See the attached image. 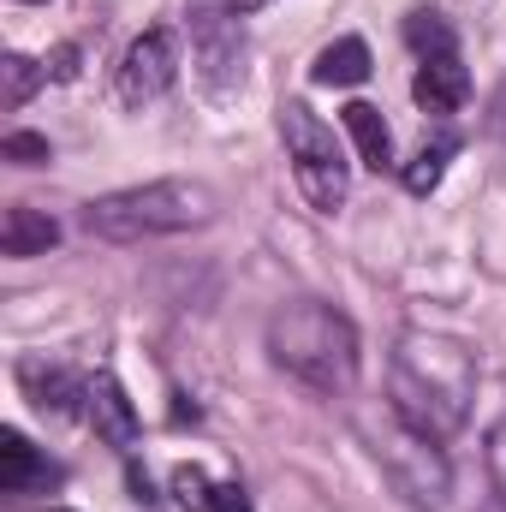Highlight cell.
Returning a JSON list of instances; mask_svg holds the SVG:
<instances>
[{
	"instance_id": "cell-8",
	"label": "cell",
	"mask_w": 506,
	"mask_h": 512,
	"mask_svg": "<svg viewBox=\"0 0 506 512\" xmlns=\"http://www.w3.org/2000/svg\"><path fill=\"white\" fill-rule=\"evenodd\" d=\"M191 36H197V60H203V78L209 84H239L245 78V42L233 30V12H191Z\"/></svg>"
},
{
	"instance_id": "cell-15",
	"label": "cell",
	"mask_w": 506,
	"mask_h": 512,
	"mask_svg": "<svg viewBox=\"0 0 506 512\" xmlns=\"http://www.w3.org/2000/svg\"><path fill=\"white\" fill-rule=\"evenodd\" d=\"M340 126H346V137L358 143V161H364V167H376V173L393 167V131H387V120H381V108H370V102H346V108H340Z\"/></svg>"
},
{
	"instance_id": "cell-20",
	"label": "cell",
	"mask_w": 506,
	"mask_h": 512,
	"mask_svg": "<svg viewBox=\"0 0 506 512\" xmlns=\"http://www.w3.org/2000/svg\"><path fill=\"white\" fill-rule=\"evenodd\" d=\"M489 477H495V489H501V507H506V417L489 429Z\"/></svg>"
},
{
	"instance_id": "cell-25",
	"label": "cell",
	"mask_w": 506,
	"mask_h": 512,
	"mask_svg": "<svg viewBox=\"0 0 506 512\" xmlns=\"http://www.w3.org/2000/svg\"><path fill=\"white\" fill-rule=\"evenodd\" d=\"M24 6H36V0H24Z\"/></svg>"
},
{
	"instance_id": "cell-7",
	"label": "cell",
	"mask_w": 506,
	"mask_h": 512,
	"mask_svg": "<svg viewBox=\"0 0 506 512\" xmlns=\"http://www.w3.org/2000/svg\"><path fill=\"white\" fill-rule=\"evenodd\" d=\"M84 417H90V429H96L108 447H120V453H131V447H137V435H143L137 405L126 399V387H120L114 370H96V376L84 382Z\"/></svg>"
},
{
	"instance_id": "cell-10",
	"label": "cell",
	"mask_w": 506,
	"mask_h": 512,
	"mask_svg": "<svg viewBox=\"0 0 506 512\" xmlns=\"http://www.w3.org/2000/svg\"><path fill=\"white\" fill-rule=\"evenodd\" d=\"M167 489L185 512H251V495L239 483H215L203 465H173Z\"/></svg>"
},
{
	"instance_id": "cell-23",
	"label": "cell",
	"mask_w": 506,
	"mask_h": 512,
	"mask_svg": "<svg viewBox=\"0 0 506 512\" xmlns=\"http://www.w3.org/2000/svg\"><path fill=\"white\" fill-rule=\"evenodd\" d=\"M495 131H506V84H501V96H495Z\"/></svg>"
},
{
	"instance_id": "cell-5",
	"label": "cell",
	"mask_w": 506,
	"mask_h": 512,
	"mask_svg": "<svg viewBox=\"0 0 506 512\" xmlns=\"http://www.w3.org/2000/svg\"><path fill=\"white\" fill-rule=\"evenodd\" d=\"M280 137H286L292 179H298L304 203H310L316 215L346 209V197H352V161H346L334 126H322L304 102H286V108H280Z\"/></svg>"
},
{
	"instance_id": "cell-16",
	"label": "cell",
	"mask_w": 506,
	"mask_h": 512,
	"mask_svg": "<svg viewBox=\"0 0 506 512\" xmlns=\"http://www.w3.org/2000/svg\"><path fill=\"white\" fill-rule=\"evenodd\" d=\"M453 155H459V137H453V131H435V137H429L405 167H399L405 191H411V197H429V191L441 185V173H447V161H453Z\"/></svg>"
},
{
	"instance_id": "cell-1",
	"label": "cell",
	"mask_w": 506,
	"mask_h": 512,
	"mask_svg": "<svg viewBox=\"0 0 506 512\" xmlns=\"http://www.w3.org/2000/svg\"><path fill=\"white\" fill-rule=\"evenodd\" d=\"M387 405L423 429L429 441H447L465 429L471 399H477V358L471 346H459L453 334H405L393 346V370H387Z\"/></svg>"
},
{
	"instance_id": "cell-22",
	"label": "cell",
	"mask_w": 506,
	"mask_h": 512,
	"mask_svg": "<svg viewBox=\"0 0 506 512\" xmlns=\"http://www.w3.org/2000/svg\"><path fill=\"white\" fill-rule=\"evenodd\" d=\"M233 18H251V12H262V6H274V0H221Z\"/></svg>"
},
{
	"instance_id": "cell-18",
	"label": "cell",
	"mask_w": 506,
	"mask_h": 512,
	"mask_svg": "<svg viewBox=\"0 0 506 512\" xmlns=\"http://www.w3.org/2000/svg\"><path fill=\"white\" fill-rule=\"evenodd\" d=\"M6 108H24L42 84H48V66L42 60H30V54H6Z\"/></svg>"
},
{
	"instance_id": "cell-3",
	"label": "cell",
	"mask_w": 506,
	"mask_h": 512,
	"mask_svg": "<svg viewBox=\"0 0 506 512\" xmlns=\"http://www.w3.org/2000/svg\"><path fill=\"white\" fill-rule=\"evenodd\" d=\"M221 215V197L203 179H149L108 191L96 203H84V233L102 245H143V239H167V233H191L209 227Z\"/></svg>"
},
{
	"instance_id": "cell-6",
	"label": "cell",
	"mask_w": 506,
	"mask_h": 512,
	"mask_svg": "<svg viewBox=\"0 0 506 512\" xmlns=\"http://www.w3.org/2000/svg\"><path fill=\"white\" fill-rule=\"evenodd\" d=\"M173 78H179V42H173V30H143L126 48L114 84H120L126 108H149V102H161L173 90Z\"/></svg>"
},
{
	"instance_id": "cell-4",
	"label": "cell",
	"mask_w": 506,
	"mask_h": 512,
	"mask_svg": "<svg viewBox=\"0 0 506 512\" xmlns=\"http://www.w3.org/2000/svg\"><path fill=\"white\" fill-rule=\"evenodd\" d=\"M358 435H364L370 459L387 471V483H393L411 507H423V512H441V507H447L453 471H447L441 441H429L423 429H411L393 405H381V417H376V411H364V417H358Z\"/></svg>"
},
{
	"instance_id": "cell-21",
	"label": "cell",
	"mask_w": 506,
	"mask_h": 512,
	"mask_svg": "<svg viewBox=\"0 0 506 512\" xmlns=\"http://www.w3.org/2000/svg\"><path fill=\"white\" fill-rule=\"evenodd\" d=\"M78 60H84V48H78V42H66V48H54L42 66H48V78H60V84H66V78H78Z\"/></svg>"
},
{
	"instance_id": "cell-12",
	"label": "cell",
	"mask_w": 506,
	"mask_h": 512,
	"mask_svg": "<svg viewBox=\"0 0 506 512\" xmlns=\"http://www.w3.org/2000/svg\"><path fill=\"white\" fill-rule=\"evenodd\" d=\"M18 387H24V399H30L36 411H54V417H66V411L84 399V382H78L72 370L48 364V358H24V364H18Z\"/></svg>"
},
{
	"instance_id": "cell-24",
	"label": "cell",
	"mask_w": 506,
	"mask_h": 512,
	"mask_svg": "<svg viewBox=\"0 0 506 512\" xmlns=\"http://www.w3.org/2000/svg\"><path fill=\"white\" fill-rule=\"evenodd\" d=\"M48 512H66V507H48Z\"/></svg>"
},
{
	"instance_id": "cell-9",
	"label": "cell",
	"mask_w": 506,
	"mask_h": 512,
	"mask_svg": "<svg viewBox=\"0 0 506 512\" xmlns=\"http://www.w3.org/2000/svg\"><path fill=\"white\" fill-rule=\"evenodd\" d=\"M411 96L423 114H459L471 102V72L459 54H435V60H417V78H411Z\"/></svg>"
},
{
	"instance_id": "cell-14",
	"label": "cell",
	"mask_w": 506,
	"mask_h": 512,
	"mask_svg": "<svg viewBox=\"0 0 506 512\" xmlns=\"http://www.w3.org/2000/svg\"><path fill=\"white\" fill-rule=\"evenodd\" d=\"M54 245H60V227L42 209H30V203H12L6 209V221H0V251L6 256L24 262V256H48Z\"/></svg>"
},
{
	"instance_id": "cell-19",
	"label": "cell",
	"mask_w": 506,
	"mask_h": 512,
	"mask_svg": "<svg viewBox=\"0 0 506 512\" xmlns=\"http://www.w3.org/2000/svg\"><path fill=\"white\" fill-rule=\"evenodd\" d=\"M0 155L18 161V167H42V161H54L48 137H36V131H6V137H0Z\"/></svg>"
},
{
	"instance_id": "cell-17",
	"label": "cell",
	"mask_w": 506,
	"mask_h": 512,
	"mask_svg": "<svg viewBox=\"0 0 506 512\" xmlns=\"http://www.w3.org/2000/svg\"><path fill=\"white\" fill-rule=\"evenodd\" d=\"M405 48L417 54V60H435V54H459V36H453V24L441 18V12H405Z\"/></svg>"
},
{
	"instance_id": "cell-2",
	"label": "cell",
	"mask_w": 506,
	"mask_h": 512,
	"mask_svg": "<svg viewBox=\"0 0 506 512\" xmlns=\"http://www.w3.org/2000/svg\"><path fill=\"white\" fill-rule=\"evenodd\" d=\"M268 358H274V370H286L292 382L316 387L328 399L352 393L358 370H364V346H358L352 316H340L334 304H316V298L280 304L268 316Z\"/></svg>"
},
{
	"instance_id": "cell-26",
	"label": "cell",
	"mask_w": 506,
	"mask_h": 512,
	"mask_svg": "<svg viewBox=\"0 0 506 512\" xmlns=\"http://www.w3.org/2000/svg\"><path fill=\"white\" fill-rule=\"evenodd\" d=\"M501 512H506V507H501Z\"/></svg>"
},
{
	"instance_id": "cell-11",
	"label": "cell",
	"mask_w": 506,
	"mask_h": 512,
	"mask_svg": "<svg viewBox=\"0 0 506 512\" xmlns=\"http://www.w3.org/2000/svg\"><path fill=\"white\" fill-rule=\"evenodd\" d=\"M60 483V465L42 459L18 429H0V489L6 495H30V489H54Z\"/></svg>"
},
{
	"instance_id": "cell-13",
	"label": "cell",
	"mask_w": 506,
	"mask_h": 512,
	"mask_svg": "<svg viewBox=\"0 0 506 512\" xmlns=\"http://www.w3.org/2000/svg\"><path fill=\"white\" fill-rule=\"evenodd\" d=\"M370 42L364 36H340L334 48H322L316 54V66H310V84H322V90H352V84H364L370 78Z\"/></svg>"
}]
</instances>
